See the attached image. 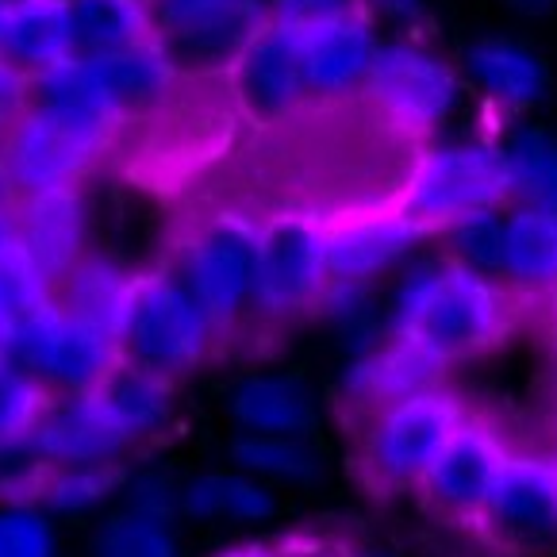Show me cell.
Returning <instances> with one entry per match:
<instances>
[{
  "mask_svg": "<svg viewBox=\"0 0 557 557\" xmlns=\"http://www.w3.org/2000/svg\"><path fill=\"white\" fill-rule=\"evenodd\" d=\"M511 323V285L454 255L416 265L393 308V335L426 346L446 366L496 350Z\"/></svg>",
  "mask_w": 557,
  "mask_h": 557,
  "instance_id": "obj_1",
  "label": "cell"
},
{
  "mask_svg": "<svg viewBox=\"0 0 557 557\" xmlns=\"http://www.w3.org/2000/svg\"><path fill=\"white\" fill-rule=\"evenodd\" d=\"M466 419L469 404L446 381L366 416L358 446L366 488L373 496L419 488Z\"/></svg>",
  "mask_w": 557,
  "mask_h": 557,
  "instance_id": "obj_2",
  "label": "cell"
},
{
  "mask_svg": "<svg viewBox=\"0 0 557 557\" xmlns=\"http://www.w3.org/2000/svg\"><path fill=\"white\" fill-rule=\"evenodd\" d=\"M223 343L208 308L197 300L189 281L181 277L173 258L139 270L135 300L120 331V354L158 377L181 381L200 369Z\"/></svg>",
  "mask_w": 557,
  "mask_h": 557,
  "instance_id": "obj_3",
  "label": "cell"
},
{
  "mask_svg": "<svg viewBox=\"0 0 557 557\" xmlns=\"http://www.w3.org/2000/svg\"><path fill=\"white\" fill-rule=\"evenodd\" d=\"M511 205V177L500 135L438 139L419 154L404 181L400 208L426 231H446L481 208Z\"/></svg>",
  "mask_w": 557,
  "mask_h": 557,
  "instance_id": "obj_4",
  "label": "cell"
},
{
  "mask_svg": "<svg viewBox=\"0 0 557 557\" xmlns=\"http://www.w3.org/2000/svg\"><path fill=\"white\" fill-rule=\"evenodd\" d=\"M262 255V220L243 208H220L181 238L173 265L189 281L223 338L250 323Z\"/></svg>",
  "mask_w": 557,
  "mask_h": 557,
  "instance_id": "obj_5",
  "label": "cell"
},
{
  "mask_svg": "<svg viewBox=\"0 0 557 557\" xmlns=\"http://www.w3.org/2000/svg\"><path fill=\"white\" fill-rule=\"evenodd\" d=\"M331 293L327 223L312 212H273L262 220V255L250 323L288 327L315 312Z\"/></svg>",
  "mask_w": 557,
  "mask_h": 557,
  "instance_id": "obj_6",
  "label": "cell"
},
{
  "mask_svg": "<svg viewBox=\"0 0 557 557\" xmlns=\"http://www.w3.org/2000/svg\"><path fill=\"white\" fill-rule=\"evenodd\" d=\"M369 104L404 135H435L461 104V74L454 62L416 35L385 39L366 82Z\"/></svg>",
  "mask_w": 557,
  "mask_h": 557,
  "instance_id": "obj_7",
  "label": "cell"
},
{
  "mask_svg": "<svg viewBox=\"0 0 557 557\" xmlns=\"http://www.w3.org/2000/svg\"><path fill=\"white\" fill-rule=\"evenodd\" d=\"M12 361L32 369L58 396H74L100 388L115 366L123 361L120 338L92 327L74 315L66 304L50 296L35 312L12 323Z\"/></svg>",
  "mask_w": 557,
  "mask_h": 557,
  "instance_id": "obj_8",
  "label": "cell"
},
{
  "mask_svg": "<svg viewBox=\"0 0 557 557\" xmlns=\"http://www.w3.org/2000/svg\"><path fill=\"white\" fill-rule=\"evenodd\" d=\"M476 534L511 557L557 554V454L511 450Z\"/></svg>",
  "mask_w": 557,
  "mask_h": 557,
  "instance_id": "obj_9",
  "label": "cell"
},
{
  "mask_svg": "<svg viewBox=\"0 0 557 557\" xmlns=\"http://www.w3.org/2000/svg\"><path fill=\"white\" fill-rule=\"evenodd\" d=\"M231 74V97L238 112L258 127L285 123L312 100L308 77H304V54H300V24L270 16L238 50Z\"/></svg>",
  "mask_w": 557,
  "mask_h": 557,
  "instance_id": "obj_10",
  "label": "cell"
},
{
  "mask_svg": "<svg viewBox=\"0 0 557 557\" xmlns=\"http://www.w3.org/2000/svg\"><path fill=\"white\" fill-rule=\"evenodd\" d=\"M508 458L511 446L500 435V426L469 411V419L458 426V435L446 443L443 458L435 461V469L419 484L426 508L435 511L438 519H446V523L473 527L476 531Z\"/></svg>",
  "mask_w": 557,
  "mask_h": 557,
  "instance_id": "obj_11",
  "label": "cell"
},
{
  "mask_svg": "<svg viewBox=\"0 0 557 557\" xmlns=\"http://www.w3.org/2000/svg\"><path fill=\"white\" fill-rule=\"evenodd\" d=\"M100 154H104V147L58 127L54 120L27 108L9 132L0 135V181L12 193V200L70 189L97 170Z\"/></svg>",
  "mask_w": 557,
  "mask_h": 557,
  "instance_id": "obj_12",
  "label": "cell"
},
{
  "mask_svg": "<svg viewBox=\"0 0 557 557\" xmlns=\"http://www.w3.org/2000/svg\"><path fill=\"white\" fill-rule=\"evenodd\" d=\"M377 20L369 16L361 4H350L343 12H331L312 24H300V54L304 77L312 100L335 104L366 92V82L373 74L381 50Z\"/></svg>",
  "mask_w": 557,
  "mask_h": 557,
  "instance_id": "obj_13",
  "label": "cell"
},
{
  "mask_svg": "<svg viewBox=\"0 0 557 557\" xmlns=\"http://www.w3.org/2000/svg\"><path fill=\"white\" fill-rule=\"evenodd\" d=\"M431 231L416 223L400 205L393 212H358L338 223H327V265L331 285L358 288L366 281L393 270L411 246L423 243Z\"/></svg>",
  "mask_w": 557,
  "mask_h": 557,
  "instance_id": "obj_14",
  "label": "cell"
},
{
  "mask_svg": "<svg viewBox=\"0 0 557 557\" xmlns=\"http://www.w3.org/2000/svg\"><path fill=\"white\" fill-rule=\"evenodd\" d=\"M42 458L50 466H92V461H123L135 450L132 435L120 426L112 404L100 388L74 396H58L50 416L35 431Z\"/></svg>",
  "mask_w": 557,
  "mask_h": 557,
  "instance_id": "obj_15",
  "label": "cell"
},
{
  "mask_svg": "<svg viewBox=\"0 0 557 557\" xmlns=\"http://www.w3.org/2000/svg\"><path fill=\"white\" fill-rule=\"evenodd\" d=\"M16 235L50 281H62L89 255L92 215L82 185L16 200Z\"/></svg>",
  "mask_w": 557,
  "mask_h": 557,
  "instance_id": "obj_16",
  "label": "cell"
},
{
  "mask_svg": "<svg viewBox=\"0 0 557 557\" xmlns=\"http://www.w3.org/2000/svg\"><path fill=\"white\" fill-rule=\"evenodd\" d=\"M32 112L47 115L58 127H66V132L82 135L104 150L112 147L115 132L127 123L100 85L92 62L82 54L32 77Z\"/></svg>",
  "mask_w": 557,
  "mask_h": 557,
  "instance_id": "obj_17",
  "label": "cell"
},
{
  "mask_svg": "<svg viewBox=\"0 0 557 557\" xmlns=\"http://www.w3.org/2000/svg\"><path fill=\"white\" fill-rule=\"evenodd\" d=\"M446 361L435 358L426 346L411 343L404 335H388L381 346L358 358L343 381V400L358 411L361 419L373 416L385 404H396L411 393H423L431 385H443Z\"/></svg>",
  "mask_w": 557,
  "mask_h": 557,
  "instance_id": "obj_18",
  "label": "cell"
},
{
  "mask_svg": "<svg viewBox=\"0 0 557 557\" xmlns=\"http://www.w3.org/2000/svg\"><path fill=\"white\" fill-rule=\"evenodd\" d=\"M473 89L508 115H523L546 97L549 70L542 54L511 35H481L461 54Z\"/></svg>",
  "mask_w": 557,
  "mask_h": 557,
  "instance_id": "obj_19",
  "label": "cell"
},
{
  "mask_svg": "<svg viewBox=\"0 0 557 557\" xmlns=\"http://www.w3.org/2000/svg\"><path fill=\"white\" fill-rule=\"evenodd\" d=\"M89 62L97 70L100 85L108 89V97H112V104L120 108L123 120L158 112L173 97L181 77L177 58L165 47L162 35H154L147 42H135V47L92 54Z\"/></svg>",
  "mask_w": 557,
  "mask_h": 557,
  "instance_id": "obj_20",
  "label": "cell"
},
{
  "mask_svg": "<svg viewBox=\"0 0 557 557\" xmlns=\"http://www.w3.org/2000/svg\"><path fill=\"white\" fill-rule=\"evenodd\" d=\"M270 20V0H238L231 9L212 12L189 27L162 35L165 47L177 58L181 74H220L235 66L238 50L250 42V35Z\"/></svg>",
  "mask_w": 557,
  "mask_h": 557,
  "instance_id": "obj_21",
  "label": "cell"
},
{
  "mask_svg": "<svg viewBox=\"0 0 557 557\" xmlns=\"http://www.w3.org/2000/svg\"><path fill=\"white\" fill-rule=\"evenodd\" d=\"M135 281H139V270L115 262V258L100 255V250H89L66 277L58 281L54 296L74 315H82L92 327L120 338L135 300Z\"/></svg>",
  "mask_w": 557,
  "mask_h": 557,
  "instance_id": "obj_22",
  "label": "cell"
},
{
  "mask_svg": "<svg viewBox=\"0 0 557 557\" xmlns=\"http://www.w3.org/2000/svg\"><path fill=\"white\" fill-rule=\"evenodd\" d=\"M66 58H77L70 0H12L4 62L35 77Z\"/></svg>",
  "mask_w": 557,
  "mask_h": 557,
  "instance_id": "obj_23",
  "label": "cell"
},
{
  "mask_svg": "<svg viewBox=\"0 0 557 557\" xmlns=\"http://www.w3.org/2000/svg\"><path fill=\"white\" fill-rule=\"evenodd\" d=\"M500 281L519 293H554L557 288V212L511 200L504 231Z\"/></svg>",
  "mask_w": 557,
  "mask_h": 557,
  "instance_id": "obj_24",
  "label": "cell"
},
{
  "mask_svg": "<svg viewBox=\"0 0 557 557\" xmlns=\"http://www.w3.org/2000/svg\"><path fill=\"white\" fill-rule=\"evenodd\" d=\"M231 419L246 435L308 438L315 431L312 393L293 377H246L231 393Z\"/></svg>",
  "mask_w": 557,
  "mask_h": 557,
  "instance_id": "obj_25",
  "label": "cell"
},
{
  "mask_svg": "<svg viewBox=\"0 0 557 557\" xmlns=\"http://www.w3.org/2000/svg\"><path fill=\"white\" fill-rule=\"evenodd\" d=\"M173 388H177V381L158 377V373L132 366V361H120V366L108 373L104 385H100V393L108 396L115 419H120V426L132 435V443L143 446L147 438H158L165 426H170Z\"/></svg>",
  "mask_w": 557,
  "mask_h": 557,
  "instance_id": "obj_26",
  "label": "cell"
},
{
  "mask_svg": "<svg viewBox=\"0 0 557 557\" xmlns=\"http://www.w3.org/2000/svg\"><path fill=\"white\" fill-rule=\"evenodd\" d=\"M77 54H108L135 47L158 35V16L150 0H70Z\"/></svg>",
  "mask_w": 557,
  "mask_h": 557,
  "instance_id": "obj_27",
  "label": "cell"
},
{
  "mask_svg": "<svg viewBox=\"0 0 557 557\" xmlns=\"http://www.w3.org/2000/svg\"><path fill=\"white\" fill-rule=\"evenodd\" d=\"M504 139L511 200L557 212V135L539 123H511Z\"/></svg>",
  "mask_w": 557,
  "mask_h": 557,
  "instance_id": "obj_28",
  "label": "cell"
},
{
  "mask_svg": "<svg viewBox=\"0 0 557 557\" xmlns=\"http://www.w3.org/2000/svg\"><path fill=\"white\" fill-rule=\"evenodd\" d=\"M181 511L193 519H265L273 511V492L243 473H205L181 488Z\"/></svg>",
  "mask_w": 557,
  "mask_h": 557,
  "instance_id": "obj_29",
  "label": "cell"
},
{
  "mask_svg": "<svg viewBox=\"0 0 557 557\" xmlns=\"http://www.w3.org/2000/svg\"><path fill=\"white\" fill-rule=\"evenodd\" d=\"M231 458L246 473L285 484H308L320 476V454L312 446H304V438L288 435H246V431H238V438L231 443Z\"/></svg>",
  "mask_w": 557,
  "mask_h": 557,
  "instance_id": "obj_30",
  "label": "cell"
},
{
  "mask_svg": "<svg viewBox=\"0 0 557 557\" xmlns=\"http://www.w3.org/2000/svg\"><path fill=\"white\" fill-rule=\"evenodd\" d=\"M54 404L58 393L47 381L35 377L32 369L9 361V366L0 369V443L32 438Z\"/></svg>",
  "mask_w": 557,
  "mask_h": 557,
  "instance_id": "obj_31",
  "label": "cell"
},
{
  "mask_svg": "<svg viewBox=\"0 0 557 557\" xmlns=\"http://www.w3.org/2000/svg\"><path fill=\"white\" fill-rule=\"evenodd\" d=\"M97 557H177L170 519L150 516V511L127 508L112 516L92 539Z\"/></svg>",
  "mask_w": 557,
  "mask_h": 557,
  "instance_id": "obj_32",
  "label": "cell"
},
{
  "mask_svg": "<svg viewBox=\"0 0 557 557\" xmlns=\"http://www.w3.org/2000/svg\"><path fill=\"white\" fill-rule=\"evenodd\" d=\"M127 481L123 461H92V466H54L42 484L39 504L54 511H85L112 496V488Z\"/></svg>",
  "mask_w": 557,
  "mask_h": 557,
  "instance_id": "obj_33",
  "label": "cell"
},
{
  "mask_svg": "<svg viewBox=\"0 0 557 557\" xmlns=\"http://www.w3.org/2000/svg\"><path fill=\"white\" fill-rule=\"evenodd\" d=\"M504 231H508V205H496V208H481V212L461 215V220H454L443 235H446V243H450L454 258L492 273V277H500Z\"/></svg>",
  "mask_w": 557,
  "mask_h": 557,
  "instance_id": "obj_34",
  "label": "cell"
},
{
  "mask_svg": "<svg viewBox=\"0 0 557 557\" xmlns=\"http://www.w3.org/2000/svg\"><path fill=\"white\" fill-rule=\"evenodd\" d=\"M50 296H54V281L42 273L32 250L20 238L12 246H4L0 250V315L9 320V327L16 320H24L27 312H35Z\"/></svg>",
  "mask_w": 557,
  "mask_h": 557,
  "instance_id": "obj_35",
  "label": "cell"
},
{
  "mask_svg": "<svg viewBox=\"0 0 557 557\" xmlns=\"http://www.w3.org/2000/svg\"><path fill=\"white\" fill-rule=\"evenodd\" d=\"M0 557H54V534L32 504H9L0 511Z\"/></svg>",
  "mask_w": 557,
  "mask_h": 557,
  "instance_id": "obj_36",
  "label": "cell"
},
{
  "mask_svg": "<svg viewBox=\"0 0 557 557\" xmlns=\"http://www.w3.org/2000/svg\"><path fill=\"white\" fill-rule=\"evenodd\" d=\"M127 488H132V508L150 511V516H162V519H170L173 511H181V488H173L170 476L143 473V476H135Z\"/></svg>",
  "mask_w": 557,
  "mask_h": 557,
  "instance_id": "obj_37",
  "label": "cell"
},
{
  "mask_svg": "<svg viewBox=\"0 0 557 557\" xmlns=\"http://www.w3.org/2000/svg\"><path fill=\"white\" fill-rule=\"evenodd\" d=\"M238 4V0H154V16H158V35H170L177 27H189L197 20L212 16Z\"/></svg>",
  "mask_w": 557,
  "mask_h": 557,
  "instance_id": "obj_38",
  "label": "cell"
},
{
  "mask_svg": "<svg viewBox=\"0 0 557 557\" xmlns=\"http://www.w3.org/2000/svg\"><path fill=\"white\" fill-rule=\"evenodd\" d=\"M32 108V77L0 58V135Z\"/></svg>",
  "mask_w": 557,
  "mask_h": 557,
  "instance_id": "obj_39",
  "label": "cell"
},
{
  "mask_svg": "<svg viewBox=\"0 0 557 557\" xmlns=\"http://www.w3.org/2000/svg\"><path fill=\"white\" fill-rule=\"evenodd\" d=\"M277 557H346L350 542L331 539V534H288V539L273 542Z\"/></svg>",
  "mask_w": 557,
  "mask_h": 557,
  "instance_id": "obj_40",
  "label": "cell"
},
{
  "mask_svg": "<svg viewBox=\"0 0 557 557\" xmlns=\"http://www.w3.org/2000/svg\"><path fill=\"white\" fill-rule=\"evenodd\" d=\"M358 4L373 20H385V24L404 27V32H411V27H419L426 20V0H358Z\"/></svg>",
  "mask_w": 557,
  "mask_h": 557,
  "instance_id": "obj_41",
  "label": "cell"
},
{
  "mask_svg": "<svg viewBox=\"0 0 557 557\" xmlns=\"http://www.w3.org/2000/svg\"><path fill=\"white\" fill-rule=\"evenodd\" d=\"M350 4H358V0H270V16L288 20V24H312L331 12L350 9Z\"/></svg>",
  "mask_w": 557,
  "mask_h": 557,
  "instance_id": "obj_42",
  "label": "cell"
},
{
  "mask_svg": "<svg viewBox=\"0 0 557 557\" xmlns=\"http://www.w3.org/2000/svg\"><path fill=\"white\" fill-rule=\"evenodd\" d=\"M16 238H20L16 235V200L0 189V250H4V246H12Z\"/></svg>",
  "mask_w": 557,
  "mask_h": 557,
  "instance_id": "obj_43",
  "label": "cell"
},
{
  "mask_svg": "<svg viewBox=\"0 0 557 557\" xmlns=\"http://www.w3.org/2000/svg\"><path fill=\"white\" fill-rule=\"evenodd\" d=\"M215 557H277V554H273V542H246V546L223 549Z\"/></svg>",
  "mask_w": 557,
  "mask_h": 557,
  "instance_id": "obj_44",
  "label": "cell"
},
{
  "mask_svg": "<svg viewBox=\"0 0 557 557\" xmlns=\"http://www.w3.org/2000/svg\"><path fill=\"white\" fill-rule=\"evenodd\" d=\"M12 327H9V320H4V315H0V369L9 366L12 361Z\"/></svg>",
  "mask_w": 557,
  "mask_h": 557,
  "instance_id": "obj_45",
  "label": "cell"
},
{
  "mask_svg": "<svg viewBox=\"0 0 557 557\" xmlns=\"http://www.w3.org/2000/svg\"><path fill=\"white\" fill-rule=\"evenodd\" d=\"M554 0H511V9L527 12V16H539V12H546Z\"/></svg>",
  "mask_w": 557,
  "mask_h": 557,
  "instance_id": "obj_46",
  "label": "cell"
},
{
  "mask_svg": "<svg viewBox=\"0 0 557 557\" xmlns=\"http://www.w3.org/2000/svg\"><path fill=\"white\" fill-rule=\"evenodd\" d=\"M9 12H12V0H0V58H4V35H9Z\"/></svg>",
  "mask_w": 557,
  "mask_h": 557,
  "instance_id": "obj_47",
  "label": "cell"
},
{
  "mask_svg": "<svg viewBox=\"0 0 557 557\" xmlns=\"http://www.w3.org/2000/svg\"><path fill=\"white\" fill-rule=\"evenodd\" d=\"M346 557H373V554H366V549H358V546H350V554Z\"/></svg>",
  "mask_w": 557,
  "mask_h": 557,
  "instance_id": "obj_48",
  "label": "cell"
},
{
  "mask_svg": "<svg viewBox=\"0 0 557 557\" xmlns=\"http://www.w3.org/2000/svg\"><path fill=\"white\" fill-rule=\"evenodd\" d=\"M549 296H554V300H557V288H554V293H549Z\"/></svg>",
  "mask_w": 557,
  "mask_h": 557,
  "instance_id": "obj_49",
  "label": "cell"
},
{
  "mask_svg": "<svg viewBox=\"0 0 557 557\" xmlns=\"http://www.w3.org/2000/svg\"><path fill=\"white\" fill-rule=\"evenodd\" d=\"M150 4H154V0H150Z\"/></svg>",
  "mask_w": 557,
  "mask_h": 557,
  "instance_id": "obj_50",
  "label": "cell"
}]
</instances>
